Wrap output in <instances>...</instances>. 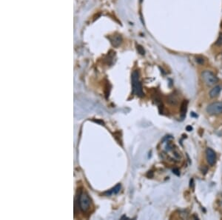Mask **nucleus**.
Here are the masks:
<instances>
[{"instance_id":"f257e3e1","label":"nucleus","mask_w":222,"mask_h":220,"mask_svg":"<svg viewBox=\"0 0 222 220\" xmlns=\"http://www.w3.org/2000/svg\"><path fill=\"white\" fill-rule=\"evenodd\" d=\"M132 86L133 93L135 96L139 97H142L144 96L143 89H142V83L139 79V73L138 71H134L132 74Z\"/></svg>"},{"instance_id":"f03ea898","label":"nucleus","mask_w":222,"mask_h":220,"mask_svg":"<svg viewBox=\"0 0 222 220\" xmlns=\"http://www.w3.org/2000/svg\"><path fill=\"white\" fill-rule=\"evenodd\" d=\"M201 78L206 85L212 86L218 83L219 79L215 74L210 71H204L201 74Z\"/></svg>"},{"instance_id":"7ed1b4c3","label":"nucleus","mask_w":222,"mask_h":220,"mask_svg":"<svg viewBox=\"0 0 222 220\" xmlns=\"http://www.w3.org/2000/svg\"><path fill=\"white\" fill-rule=\"evenodd\" d=\"M90 198L86 193H82L79 195V202L81 210L83 212L87 211L90 208Z\"/></svg>"},{"instance_id":"20e7f679","label":"nucleus","mask_w":222,"mask_h":220,"mask_svg":"<svg viewBox=\"0 0 222 220\" xmlns=\"http://www.w3.org/2000/svg\"><path fill=\"white\" fill-rule=\"evenodd\" d=\"M207 112L210 115H219L222 113V102H216L209 104Z\"/></svg>"},{"instance_id":"39448f33","label":"nucleus","mask_w":222,"mask_h":220,"mask_svg":"<svg viewBox=\"0 0 222 220\" xmlns=\"http://www.w3.org/2000/svg\"><path fill=\"white\" fill-rule=\"evenodd\" d=\"M206 157H207V161L208 164L210 166L215 165V161H216V154L215 151L212 148H207L206 150Z\"/></svg>"},{"instance_id":"423d86ee","label":"nucleus","mask_w":222,"mask_h":220,"mask_svg":"<svg viewBox=\"0 0 222 220\" xmlns=\"http://www.w3.org/2000/svg\"><path fill=\"white\" fill-rule=\"evenodd\" d=\"M221 91V87L220 85L215 86V87L210 91V96L211 98L217 97L219 95V94H220Z\"/></svg>"},{"instance_id":"0eeeda50","label":"nucleus","mask_w":222,"mask_h":220,"mask_svg":"<svg viewBox=\"0 0 222 220\" xmlns=\"http://www.w3.org/2000/svg\"><path fill=\"white\" fill-rule=\"evenodd\" d=\"M187 106H188V102L187 100H184V101L182 102L181 104V116L182 118H184L186 116V113L187 111Z\"/></svg>"},{"instance_id":"6e6552de","label":"nucleus","mask_w":222,"mask_h":220,"mask_svg":"<svg viewBox=\"0 0 222 220\" xmlns=\"http://www.w3.org/2000/svg\"><path fill=\"white\" fill-rule=\"evenodd\" d=\"M121 188H122V187H121L120 184H118V185H115L113 188H112V189L110 190H109V191L106 192L105 193L107 194V196H110V195L113 194V193H118L120 191Z\"/></svg>"},{"instance_id":"1a4fd4ad","label":"nucleus","mask_w":222,"mask_h":220,"mask_svg":"<svg viewBox=\"0 0 222 220\" xmlns=\"http://www.w3.org/2000/svg\"><path fill=\"white\" fill-rule=\"evenodd\" d=\"M168 102L171 104H177L178 98L175 95H170L168 97Z\"/></svg>"},{"instance_id":"9d476101","label":"nucleus","mask_w":222,"mask_h":220,"mask_svg":"<svg viewBox=\"0 0 222 220\" xmlns=\"http://www.w3.org/2000/svg\"><path fill=\"white\" fill-rule=\"evenodd\" d=\"M215 45L219 46V47H221L222 46V32H221L219 34V37H218L217 40L215 42Z\"/></svg>"},{"instance_id":"9b49d317","label":"nucleus","mask_w":222,"mask_h":220,"mask_svg":"<svg viewBox=\"0 0 222 220\" xmlns=\"http://www.w3.org/2000/svg\"><path fill=\"white\" fill-rule=\"evenodd\" d=\"M195 61H196V62L199 65H204V62H205V60H204V58L202 57V56H196V57H195Z\"/></svg>"},{"instance_id":"f8f14e48","label":"nucleus","mask_w":222,"mask_h":220,"mask_svg":"<svg viewBox=\"0 0 222 220\" xmlns=\"http://www.w3.org/2000/svg\"><path fill=\"white\" fill-rule=\"evenodd\" d=\"M137 50L139 51V52L141 54H142V55H144V50L143 48H142V47H141V46L138 45V47H137Z\"/></svg>"},{"instance_id":"ddd939ff","label":"nucleus","mask_w":222,"mask_h":220,"mask_svg":"<svg viewBox=\"0 0 222 220\" xmlns=\"http://www.w3.org/2000/svg\"><path fill=\"white\" fill-rule=\"evenodd\" d=\"M173 172L174 174H175L176 176H179V175H180V173H179V170L178 168H174V169L173 170Z\"/></svg>"},{"instance_id":"4468645a","label":"nucleus","mask_w":222,"mask_h":220,"mask_svg":"<svg viewBox=\"0 0 222 220\" xmlns=\"http://www.w3.org/2000/svg\"><path fill=\"white\" fill-rule=\"evenodd\" d=\"M186 130H187V131H192V127H191L190 125H188V126H187V128H186Z\"/></svg>"},{"instance_id":"2eb2a0df","label":"nucleus","mask_w":222,"mask_h":220,"mask_svg":"<svg viewBox=\"0 0 222 220\" xmlns=\"http://www.w3.org/2000/svg\"><path fill=\"white\" fill-rule=\"evenodd\" d=\"M192 185H193V179L190 180V186L192 187Z\"/></svg>"},{"instance_id":"dca6fc26","label":"nucleus","mask_w":222,"mask_h":220,"mask_svg":"<svg viewBox=\"0 0 222 220\" xmlns=\"http://www.w3.org/2000/svg\"><path fill=\"white\" fill-rule=\"evenodd\" d=\"M191 116H195V117H197V115L195 114V113H194V112L191 113Z\"/></svg>"}]
</instances>
